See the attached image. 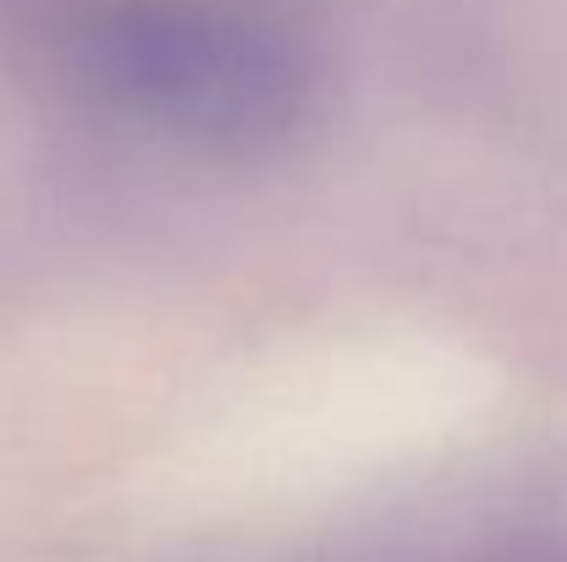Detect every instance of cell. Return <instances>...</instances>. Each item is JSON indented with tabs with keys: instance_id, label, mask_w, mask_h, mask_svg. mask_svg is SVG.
Masks as SVG:
<instances>
[{
	"instance_id": "cell-1",
	"label": "cell",
	"mask_w": 567,
	"mask_h": 562,
	"mask_svg": "<svg viewBox=\"0 0 567 562\" xmlns=\"http://www.w3.org/2000/svg\"><path fill=\"white\" fill-rule=\"evenodd\" d=\"M61 72L105 127L188 155H265L303 127L320 44L287 0H105L66 28Z\"/></svg>"
}]
</instances>
